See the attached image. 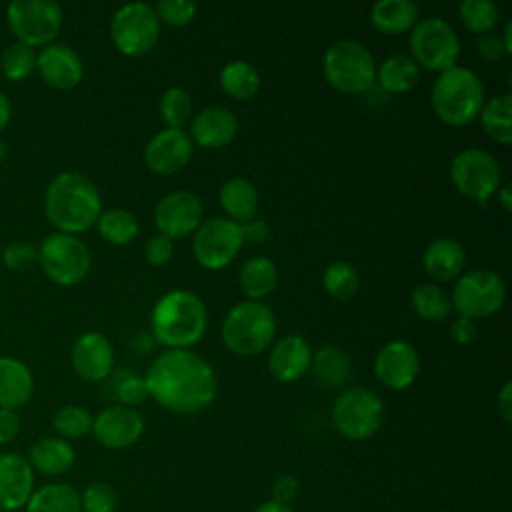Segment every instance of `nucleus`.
Returning a JSON list of instances; mask_svg holds the SVG:
<instances>
[{"label":"nucleus","mask_w":512,"mask_h":512,"mask_svg":"<svg viewBox=\"0 0 512 512\" xmlns=\"http://www.w3.org/2000/svg\"><path fill=\"white\" fill-rule=\"evenodd\" d=\"M92 422L94 416L78 404L60 406L52 416V428L64 440H76L92 434Z\"/></svg>","instance_id":"nucleus-37"},{"label":"nucleus","mask_w":512,"mask_h":512,"mask_svg":"<svg viewBox=\"0 0 512 512\" xmlns=\"http://www.w3.org/2000/svg\"><path fill=\"white\" fill-rule=\"evenodd\" d=\"M20 428H22V420L18 410L0 408V446L14 442L16 436L20 434Z\"/></svg>","instance_id":"nucleus-48"},{"label":"nucleus","mask_w":512,"mask_h":512,"mask_svg":"<svg viewBox=\"0 0 512 512\" xmlns=\"http://www.w3.org/2000/svg\"><path fill=\"white\" fill-rule=\"evenodd\" d=\"M254 512H294V510L290 506H286V504H278L274 500H266Z\"/></svg>","instance_id":"nucleus-54"},{"label":"nucleus","mask_w":512,"mask_h":512,"mask_svg":"<svg viewBox=\"0 0 512 512\" xmlns=\"http://www.w3.org/2000/svg\"><path fill=\"white\" fill-rule=\"evenodd\" d=\"M110 38L126 56L150 52L160 38V20L148 2H128L120 6L110 22Z\"/></svg>","instance_id":"nucleus-11"},{"label":"nucleus","mask_w":512,"mask_h":512,"mask_svg":"<svg viewBox=\"0 0 512 512\" xmlns=\"http://www.w3.org/2000/svg\"><path fill=\"white\" fill-rule=\"evenodd\" d=\"M192 96L182 86H170L158 102V114L166 128H182L192 116Z\"/></svg>","instance_id":"nucleus-39"},{"label":"nucleus","mask_w":512,"mask_h":512,"mask_svg":"<svg viewBox=\"0 0 512 512\" xmlns=\"http://www.w3.org/2000/svg\"><path fill=\"white\" fill-rule=\"evenodd\" d=\"M410 304L414 308V312L428 322H440L444 320L450 310H452V302L448 298V294L430 282L418 284L412 294H410Z\"/></svg>","instance_id":"nucleus-36"},{"label":"nucleus","mask_w":512,"mask_h":512,"mask_svg":"<svg viewBox=\"0 0 512 512\" xmlns=\"http://www.w3.org/2000/svg\"><path fill=\"white\" fill-rule=\"evenodd\" d=\"M174 256V240L164 236V234H156L152 238H148L146 246H144V258L148 264L152 266H164L170 262V258Z\"/></svg>","instance_id":"nucleus-46"},{"label":"nucleus","mask_w":512,"mask_h":512,"mask_svg":"<svg viewBox=\"0 0 512 512\" xmlns=\"http://www.w3.org/2000/svg\"><path fill=\"white\" fill-rule=\"evenodd\" d=\"M370 20L384 34H400L418 22V6L412 0H378L372 4Z\"/></svg>","instance_id":"nucleus-32"},{"label":"nucleus","mask_w":512,"mask_h":512,"mask_svg":"<svg viewBox=\"0 0 512 512\" xmlns=\"http://www.w3.org/2000/svg\"><path fill=\"white\" fill-rule=\"evenodd\" d=\"M82 512H114L118 508V494L108 482H90L80 492Z\"/></svg>","instance_id":"nucleus-42"},{"label":"nucleus","mask_w":512,"mask_h":512,"mask_svg":"<svg viewBox=\"0 0 512 512\" xmlns=\"http://www.w3.org/2000/svg\"><path fill=\"white\" fill-rule=\"evenodd\" d=\"M484 102L482 78L460 64L440 72L430 90L434 114L450 126H464L476 120Z\"/></svg>","instance_id":"nucleus-4"},{"label":"nucleus","mask_w":512,"mask_h":512,"mask_svg":"<svg viewBox=\"0 0 512 512\" xmlns=\"http://www.w3.org/2000/svg\"><path fill=\"white\" fill-rule=\"evenodd\" d=\"M450 178L464 196L484 204L500 188L502 168L488 150L468 146L454 154Z\"/></svg>","instance_id":"nucleus-13"},{"label":"nucleus","mask_w":512,"mask_h":512,"mask_svg":"<svg viewBox=\"0 0 512 512\" xmlns=\"http://www.w3.org/2000/svg\"><path fill=\"white\" fill-rule=\"evenodd\" d=\"M478 116L484 132L492 140L500 144L512 142V96L508 92L496 94L486 100Z\"/></svg>","instance_id":"nucleus-33"},{"label":"nucleus","mask_w":512,"mask_h":512,"mask_svg":"<svg viewBox=\"0 0 512 512\" xmlns=\"http://www.w3.org/2000/svg\"><path fill=\"white\" fill-rule=\"evenodd\" d=\"M322 284H324V290L332 298L350 300L358 292L360 276L350 262L334 260L326 266V270L322 274Z\"/></svg>","instance_id":"nucleus-38"},{"label":"nucleus","mask_w":512,"mask_h":512,"mask_svg":"<svg viewBox=\"0 0 512 512\" xmlns=\"http://www.w3.org/2000/svg\"><path fill=\"white\" fill-rule=\"evenodd\" d=\"M148 396L170 412L196 414L218 392L212 364L188 348H168L154 358L144 376Z\"/></svg>","instance_id":"nucleus-1"},{"label":"nucleus","mask_w":512,"mask_h":512,"mask_svg":"<svg viewBox=\"0 0 512 512\" xmlns=\"http://www.w3.org/2000/svg\"><path fill=\"white\" fill-rule=\"evenodd\" d=\"M114 398L122 404V406H138L142 404L148 396V388L142 376L138 374H124L114 382Z\"/></svg>","instance_id":"nucleus-44"},{"label":"nucleus","mask_w":512,"mask_h":512,"mask_svg":"<svg viewBox=\"0 0 512 512\" xmlns=\"http://www.w3.org/2000/svg\"><path fill=\"white\" fill-rule=\"evenodd\" d=\"M238 284L248 300H260L278 286V266L268 256H252L240 266Z\"/></svg>","instance_id":"nucleus-29"},{"label":"nucleus","mask_w":512,"mask_h":512,"mask_svg":"<svg viewBox=\"0 0 512 512\" xmlns=\"http://www.w3.org/2000/svg\"><path fill=\"white\" fill-rule=\"evenodd\" d=\"M154 6V12L158 20H164L172 26H184L190 20H194L198 6L190 0H160Z\"/></svg>","instance_id":"nucleus-45"},{"label":"nucleus","mask_w":512,"mask_h":512,"mask_svg":"<svg viewBox=\"0 0 512 512\" xmlns=\"http://www.w3.org/2000/svg\"><path fill=\"white\" fill-rule=\"evenodd\" d=\"M0 70L10 82H20L36 70V50L14 40L0 56Z\"/></svg>","instance_id":"nucleus-41"},{"label":"nucleus","mask_w":512,"mask_h":512,"mask_svg":"<svg viewBox=\"0 0 512 512\" xmlns=\"http://www.w3.org/2000/svg\"><path fill=\"white\" fill-rule=\"evenodd\" d=\"M10 118H12V104H10L8 96L0 90V134L8 128Z\"/></svg>","instance_id":"nucleus-53"},{"label":"nucleus","mask_w":512,"mask_h":512,"mask_svg":"<svg viewBox=\"0 0 512 512\" xmlns=\"http://www.w3.org/2000/svg\"><path fill=\"white\" fill-rule=\"evenodd\" d=\"M70 362L82 380L102 382L112 374L114 348L102 332L88 330L74 340L70 348Z\"/></svg>","instance_id":"nucleus-18"},{"label":"nucleus","mask_w":512,"mask_h":512,"mask_svg":"<svg viewBox=\"0 0 512 512\" xmlns=\"http://www.w3.org/2000/svg\"><path fill=\"white\" fill-rule=\"evenodd\" d=\"M204 220V204L192 190H172L154 206V224L158 234L182 238L192 234Z\"/></svg>","instance_id":"nucleus-15"},{"label":"nucleus","mask_w":512,"mask_h":512,"mask_svg":"<svg viewBox=\"0 0 512 512\" xmlns=\"http://www.w3.org/2000/svg\"><path fill=\"white\" fill-rule=\"evenodd\" d=\"M240 230H242L244 242H250V244H262L270 236V228H268L266 220H262L258 216L250 218L248 222H242Z\"/></svg>","instance_id":"nucleus-50"},{"label":"nucleus","mask_w":512,"mask_h":512,"mask_svg":"<svg viewBox=\"0 0 512 512\" xmlns=\"http://www.w3.org/2000/svg\"><path fill=\"white\" fill-rule=\"evenodd\" d=\"M34 394V376L26 362L14 356H0V408L18 410Z\"/></svg>","instance_id":"nucleus-25"},{"label":"nucleus","mask_w":512,"mask_h":512,"mask_svg":"<svg viewBox=\"0 0 512 512\" xmlns=\"http://www.w3.org/2000/svg\"><path fill=\"white\" fill-rule=\"evenodd\" d=\"M496 194H498L500 206H502L506 212H510V184H502V186L496 190Z\"/></svg>","instance_id":"nucleus-55"},{"label":"nucleus","mask_w":512,"mask_h":512,"mask_svg":"<svg viewBox=\"0 0 512 512\" xmlns=\"http://www.w3.org/2000/svg\"><path fill=\"white\" fill-rule=\"evenodd\" d=\"M38 264L44 276L58 286H74L82 282L92 264V256L84 240L76 234L50 232L38 246Z\"/></svg>","instance_id":"nucleus-8"},{"label":"nucleus","mask_w":512,"mask_h":512,"mask_svg":"<svg viewBox=\"0 0 512 512\" xmlns=\"http://www.w3.org/2000/svg\"><path fill=\"white\" fill-rule=\"evenodd\" d=\"M496 410L502 416L504 422H510L512 418V382L506 380L496 396Z\"/></svg>","instance_id":"nucleus-52"},{"label":"nucleus","mask_w":512,"mask_h":512,"mask_svg":"<svg viewBox=\"0 0 512 512\" xmlns=\"http://www.w3.org/2000/svg\"><path fill=\"white\" fill-rule=\"evenodd\" d=\"M150 324L158 342L168 348H188L204 336L208 310L198 294L176 288L158 298L152 308Z\"/></svg>","instance_id":"nucleus-3"},{"label":"nucleus","mask_w":512,"mask_h":512,"mask_svg":"<svg viewBox=\"0 0 512 512\" xmlns=\"http://www.w3.org/2000/svg\"><path fill=\"white\" fill-rule=\"evenodd\" d=\"M96 228L106 242L116 246L130 244L140 230L136 216L124 208L102 210L96 220Z\"/></svg>","instance_id":"nucleus-35"},{"label":"nucleus","mask_w":512,"mask_h":512,"mask_svg":"<svg viewBox=\"0 0 512 512\" xmlns=\"http://www.w3.org/2000/svg\"><path fill=\"white\" fill-rule=\"evenodd\" d=\"M276 316L260 300L234 304L222 322V342L236 356H256L272 346Z\"/></svg>","instance_id":"nucleus-5"},{"label":"nucleus","mask_w":512,"mask_h":512,"mask_svg":"<svg viewBox=\"0 0 512 512\" xmlns=\"http://www.w3.org/2000/svg\"><path fill=\"white\" fill-rule=\"evenodd\" d=\"M312 348L300 334H288L272 342L268 352V370L278 382H294L310 370Z\"/></svg>","instance_id":"nucleus-22"},{"label":"nucleus","mask_w":512,"mask_h":512,"mask_svg":"<svg viewBox=\"0 0 512 512\" xmlns=\"http://www.w3.org/2000/svg\"><path fill=\"white\" fill-rule=\"evenodd\" d=\"M244 246L240 224L228 216H210L200 222L192 238L196 262L208 270L228 266Z\"/></svg>","instance_id":"nucleus-14"},{"label":"nucleus","mask_w":512,"mask_h":512,"mask_svg":"<svg viewBox=\"0 0 512 512\" xmlns=\"http://www.w3.org/2000/svg\"><path fill=\"white\" fill-rule=\"evenodd\" d=\"M476 332H478L476 322L464 316H458L450 326V336L458 344H470L476 338Z\"/></svg>","instance_id":"nucleus-51"},{"label":"nucleus","mask_w":512,"mask_h":512,"mask_svg":"<svg viewBox=\"0 0 512 512\" xmlns=\"http://www.w3.org/2000/svg\"><path fill=\"white\" fill-rule=\"evenodd\" d=\"M310 372L326 388H340L352 376V362L346 350L334 344H326L320 350L312 352Z\"/></svg>","instance_id":"nucleus-27"},{"label":"nucleus","mask_w":512,"mask_h":512,"mask_svg":"<svg viewBox=\"0 0 512 512\" xmlns=\"http://www.w3.org/2000/svg\"><path fill=\"white\" fill-rule=\"evenodd\" d=\"M462 24L474 34L492 32L500 20V8L492 0H464L458 6Z\"/></svg>","instance_id":"nucleus-40"},{"label":"nucleus","mask_w":512,"mask_h":512,"mask_svg":"<svg viewBox=\"0 0 512 512\" xmlns=\"http://www.w3.org/2000/svg\"><path fill=\"white\" fill-rule=\"evenodd\" d=\"M426 272L436 280H452L464 272L466 250L464 246L448 236L434 238L422 256Z\"/></svg>","instance_id":"nucleus-26"},{"label":"nucleus","mask_w":512,"mask_h":512,"mask_svg":"<svg viewBox=\"0 0 512 512\" xmlns=\"http://www.w3.org/2000/svg\"><path fill=\"white\" fill-rule=\"evenodd\" d=\"M238 118L226 106H206L190 120V140L202 148H222L234 140Z\"/></svg>","instance_id":"nucleus-23"},{"label":"nucleus","mask_w":512,"mask_h":512,"mask_svg":"<svg viewBox=\"0 0 512 512\" xmlns=\"http://www.w3.org/2000/svg\"><path fill=\"white\" fill-rule=\"evenodd\" d=\"M510 32H512V20H506V24H504V30H502V36H500V40H502V46H504V50H506V54H510V52H512V42H510Z\"/></svg>","instance_id":"nucleus-56"},{"label":"nucleus","mask_w":512,"mask_h":512,"mask_svg":"<svg viewBox=\"0 0 512 512\" xmlns=\"http://www.w3.org/2000/svg\"><path fill=\"white\" fill-rule=\"evenodd\" d=\"M300 494V482L290 476V474H284L280 476L274 484H272V500L278 502V504H286L290 506Z\"/></svg>","instance_id":"nucleus-47"},{"label":"nucleus","mask_w":512,"mask_h":512,"mask_svg":"<svg viewBox=\"0 0 512 512\" xmlns=\"http://www.w3.org/2000/svg\"><path fill=\"white\" fill-rule=\"evenodd\" d=\"M420 78V66L412 60L410 54H390L380 64H376V82L392 94L408 92L416 86Z\"/></svg>","instance_id":"nucleus-30"},{"label":"nucleus","mask_w":512,"mask_h":512,"mask_svg":"<svg viewBox=\"0 0 512 512\" xmlns=\"http://www.w3.org/2000/svg\"><path fill=\"white\" fill-rule=\"evenodd\" d=\"M2 264L12 272H28L38 264V246L24 240H14L2 250Z\"/></svg>","instance_id":"nucleus-43"},{"label":"nucleus","mask_w":512,"mask_h":512,"mask_svg":"<svg viewBox=\"0 0 512 512\" xmlns=\"http://www.w3.org/2000/svg\"><path fill=\"white\" fill-rule=\"evenodd\" d=\"M408 46L410 56L418 66L438 74L456 66L460 56L458 32L440 16L418 18L410 28Z\"/></svg>","instance_id":"nucleus-7"},{"label":"nucleus","mask_w":512,"mask_h":512,"mask_svg":"<svg viewBox=\"0 0 512 512\" xmlns=\"http://www.w3.org/2000/svg\"><path fill=\"white\" fill-rule=\"evenodd\" d=\"M420 370V356L408 340H388L374 358L376 378L390 390L408 388Z\"/></svg>","instance_id":"nucleus-17"},{"label":"nucleus","mask_w":512,"mask_h":512,"mask_svg":"<svg viewBox=\"0 0 512 512\" xmlns=\"http://www.w3.org/2000/svg\"><path fill=\"white\" fill-rule=\"evenodd\" d=\"M62 8L54 0H12L6 6V22L18 42L44 48L62 28Z\"/></svg>","instance_id":"nucleus-10"},{"label":"nucleus","mask_w":512,"mask_h":512,"mask_svg":"<svg viewBox=\"0 0 512 512\" xmlns=\"http://www.w3.org/2000/svg\"><path fill=\"white\" fill-rule=\"evenodd\" d=\"M36 70L46 84L60 90L78 86L84 76L80 54L62 42H52L36 52Z\"/></svg>","instance_id":"nucleus-21"},{"label":"nucleus","mask_w":512,"mask_h":512,"mask_svg":"<svg viewBox=\"0 0 512 512\" xmlns=\"http://www.w3.org/2000/svg\"><path fill=\"white\" fill-rule=\"evenodd\" d=\"M34 474L42 476H62L66 474L76 460L72 444L60 436H44L32 442L26 456Z\"/></svg>","instance_id":"nucleus-24"},{"label":"nucleus","mask_w":512,"mask_h":512,"mask_svg":"<svg viewBox=\"0 0 512 512\" xmlns=\"http://www.w3.org/2000/svg\"><path fill=\"white\" fill-rule=\"evenodd\" d=\"M194 154V144L182 128H164L144 146V164L156 174H174L182 170Z\"/></svg>","instance_id":"nucleus-19"},{"label":"nucleus","mask_w":512,"mask_h":512,"mask_svg":"<svg viewBox=\"0 0 512 512\" xmlns=\"http://www.w3.org/2000/svg\"><path fill=\"white\" fill-rule=\"evenodd\" d=\"M24 512H82L80 492L68 482H48L34 488Z\"/></svg>","instance_id":"nucleus-31"},{"label":"nucleus","mask_w":512,"mask_h":512,"mask_svg":"<svg viewBox=\"0 0 512 512\" xmlns=\"http://www.w3.org/2000/svg\"><path fill=\"white\" fill-rule=\"evenodd\" d=\"M218 80L222 90L236 100H248L260 88V72L248 60H230L220 70Z\"/></svg>","instance_id":"nucleus-34"},{"label":"nucleus","mask_w":512,"mask_h":512,"mask_svg":"<svg viewBox=\"0 0 512 512\" xmlns=\"http://www.w3.org/2000/svg\"><path fill=\"white\" fill-rule=\"evenodd\" d=\"M328 84L346 94L368 90L376 82V60L366 44L352 38L332 42L322 56Z\"/></svg>","instance_id":"nucleus-6"},{"label":"nucleus","mask_w":512,"mask_h":512,"mask_svg":"<svg viewBox=\"0 0 512 512\" xmlns=\"http://www.w3.org/2000/svg\"><path fill=\"white\" fill-rule=\"evenodd\" d=\"M6 154H8V146L4 140H0V162L6 158Z\"/></svg>","instance_id":"nucleus-57"},{"label":"nucleus","mask_w":512,"mask_h":512,"mask_svg":"<svg viewBox=\"0 0 512 512\" xmlns=\"http://www.w3.org/2000/svg\"><path fill=\"white\" fill-rule=\"evenodd\" d=\"M92 434L104 448L124 450L142 438L144 418L130 406L112 404L94 416Z\"/></svg>","instance_id":"nucleus-16"},{"label":"nucleus","mask_w":512,"mask_h":512,"mask_svg":"<svg viewBox=\"0 0 512 512\" xmlns=\"http://www.w3.org/2000/svg\"><path fill=\"white\" fill-rule=\"evenodd\" d=\"M34 470L26 456L0 452V512L24 510L34 492Z\"/></svg>","instance_id":"nucleus-20"},{"label":"nucleus","mask_w":512,"mask_h":512,"mask_svg":"<svg viewBox=\"0 0 512 512\" xmlns=\"http://www.w3.org/2000/svg\"><path fill=\"white\" fill-rule=\"evenodd\" d=\"M332 422L344 438L368 440L384 422V404L380 396L368 388H346L332 404Z\"/></svg>","instance_id":"nucleus-9"},{"label":"nucleus","mask_w":512,"mask_h":512,"mask_svg":"<svg viewBox=\"0 0 512 512\" xmlns=\"http://www.w3.org/2000/svg\"><path fill=\"white\" fill-rule=\"evenodd\" d=\"M44 212L56 232L78 236L96 226L102 212V196L90 176L78 170H64L46 186Z\"/></svg>","instance_id":"nucleus-2"},{"label":"nucleus","mask_w":512,"mask_h":512,"mask_svg":"<svg viewBox=\"0 0 512 512\" xmlns=\"http://www.w3.org/2000/svg\"><path fill=\"white\" fill-rule=\"evenodd\" d=\"M220 204L230 220L242 224L256 216L258 212V190L256 186L242 176L228 178L220 188Z\"/></svg>","instance_id":"nucleus-28"},{"label":"nucleus","mask_w":512,"mask_h":512,"mask_svg":"<svg viewBox=\"0 0 512 512\" xmlns=\"http://www.w3.org/2000/svg\"><path fill=\"white\" fill-rule=\"evenodd\" d=\"M476 50L484 60H500L506 54V50L502 46V40H500V34L494 32V30L486 32V34H478Z\"/></svg>","instance_id":"nucleus-49"},{"label":"nucleus","mask_w":512,"mask_h":512,"mask_svg":"<svg viewBox=\"0 0 512 512\" xmlns=\"http://www.w3.org/2000/svg\"><path fill=\"white\" fill-rule=\"evenodd\" d=\"M506 300V284L500 274L480 268L458 276L452 290L454 310L470 320L496 314Z\"/></svg>","instance_id":"nucleus-12"}]
</instances>
